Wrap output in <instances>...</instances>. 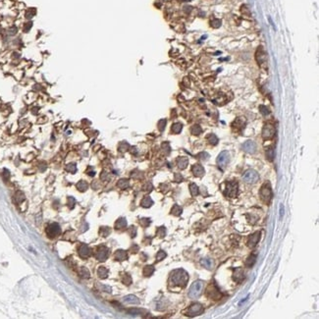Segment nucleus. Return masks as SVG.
Masks as SVG:
<instances>
[{
    "instance_id": "30",
    "label": "nucleus",
    "mask_w": 319,
    "mask_h": 319,
    "mask_svg": "<svg viewBox=\"0 0 319 319\" xmlns=\"http://www.w3.org/2000/svg\"><path fill=\"white\" fill-rule=\"evenodd\" d=\"M77 188L79 189V191L81 192H84L87 189V184L84 182V181H81L77 184Z\"/></svg>"
},
{
    "instance_id": "10",
    "label": "nucleus",
    "mask_w": 319,
    "mask_h": 319,
    "mask_svg": "<svg viewBox=\"0 0 319 319\" xmlns=\"http://www.w3.org/2000/svg\"><path fill=\"white\" fill-rule=\"evenodd\" d=\"M274 134H275V128L272 125L267 124L263 127V130H262L263 139H272V137H274Z\"/></svg>"
},
{
    "instance_id": "13",
    "label": "nucleus",
    "mask_w": 319,
    "mask_h": 319,
    "mask_svg": "<svg viewBox=\"0 0 319 319\" xmlns=\"http://www.w3.org/2000/svg\"><path fill=\"white\" fill-rule=\"evenodd\" d=\"M245 279V273L242 268H237L233 273V280L238 283H241Z\"/></svg>"
},
{
    "instance_id": "15",
    "label": "nucleus",
    "mask_w": 319,
    "mask_h": 319,
    "mask_svg": "<svg viewBox=\"0 0 319 319\" xmlns=\"http://www.w3.org/2000/svg\"><path fill=\"white\" fill-rule=\"evenodd\" d=\"M192 171L195 177H202L204 175V169L202 166L200 164H195L192 166Z\"/></svg>"
},
{
    "instance_id": "39",
    "label": "nucleus",
    "mask_w": 319,
    "mask_h": 319,
    "mask_svg": "<svg viewBox=\"0 0 319 319\" xmlns=\"http://www.w3.org/2000/svg\"><path fill=\"white\" fill-rule=\"evenodd\" d=\"M165 233H166V231H165V228H164V227H160L159 229L157 230V235L159 236V237H164V236H165Z\"/></svg>"
},
{
    "instance_id": "46",
    "label": "nucleus",
    "mask_w": 319,
    "mask_h": 319,
    "mask_svg": "<svg viewBox=\"0 0 319 319\" xmlns=\"http://www.w3.org/2000/svg\"><path fill=\"white\" fill-rule=\"evenodd\" d=\"M165 125H166V121H165V120H161V121L159 122V129H160V131H163V129H164Z\"/></svg>"
},
{
    "instance_id": "17",
    "label": "nucleus",
    "mask_w": 319,
    "mask_h": 319,
    "mask_svg": "<svg viewBox=\"0 0 319 319\" xmlns=\"http://www.w3.org/2000/svg\"><path fill=\"white\" fill-rule=\"evenodd\" d=\"M114 256H115V259H116V260H119V261H123V260H126V259H127V257H128L127 252H126L125 250H117L116 252H115V255H114Z\"/></svg>"
},
{
    "instance_id": "6",
    "label": "nucleus",
    "mask_w": 319,
    "mask_h": 319,
    "mask_svg": "<svg viewBox=\"0 0 319 319\" xmlns=\"http://www.w3.org/2000/svg\"><path fill=\"white\" fill-rule=\"evenodd\" d=\"M229 153H228V151H222L220 154L218 155L217 157V164L219 166V168L222 169V170H224L225 168H226V166L228 165V163H229Z\"/></svg>"
},
{
    "instance_id": "7",
    "label": "nucleus",
    "mask_w": 319,
    "mask_h": 319,
    "mask_svg": "<svg viewBox=\"0 0 319 319\" xmlns=\"http://www.w3.org/2000/svg\"><path fill=\"white\" fill-rule=\"evenodd\" d=\"M60 232H61L60 226L57 223H52L46 228V234H47L49 238H55V237L59 235Z\"/></svg>"
},
{
    "instance_id": "28",
    "label": "nucleus",
    "mask_w": 319,
    "mask_h": 319,
    "mask_svg": "<svg viewBox=\"0 0 319 319\" xmlns=\"http://www.w3.org/2000/svg\"><path fill=\"white\" fill-rule=\"evenodd\" d=\"M201 264H202L204 267H206L207 269H211L213 266V262L208 258H204L201 260Z\"/></svg>"
},
{
    "instance_id": "2",
    "label": "nucleus",
    "mask_w": 319,
    "mask_h": 319,
    "mask_svg": "<svg viewBox=\"0 0 319 319\" xmlns=\"http://www.w3.org/2000/svg\"><path fill=\"white\" fill-rule=\"evenodd\" d=\"M203 290V282L201 280H197L192 283V285L190 288L189 295L192 298H197L201 295Z\"/></svg>"
},
{
    "instance_id": "26",
    "label": "nucleus",
    "mask_w": 319,
    "mask_h": 319,
    "mask_svg": "<svg viewBox=\"0 0 319 319\" xmlns=\"http://www.w3.org/2000/svg\"><path fill=\"white\" fill-rule=\"evenodd\" d=\"M171 213L175 216H179V215H181V213H182V208H181L178 204H175L171 210Z\"/></svg>"
},
{
    "instance_id": "5",
    "label": "nucleus",
    "mask_w": 319,
    "mask_h": 319,
    "mask_svg": "<svg viewBox=\"0 0 319 319\" xmlns=\"http://www.w3.org/2000/svg\"><path fill=\"white\" fill-rule=\"evenodd\" d=\"M260 197H261V200L264 202L266 203L270 202L272 198V190L270 188V186L267 185V184L262 186L261 190H260Z\"/></svg>"
},
{
    "instance_id": "3",
    "label": "nucleus",
    "mask_w": 319,
    "mask_h": 319,
    "mask_svg": "<svg viewBox=\"0 0 319 319\" xmlns=\"http://www.w3.org/2000/svg\"><path fill=\"white\" fill-rule=\"evenodd\" d=\"M259 179V175L254 170H247L242 176V180L247 184H254Z\"/></svg>"
},
{
    "instance_id": "40",
    "label": "nucleus",
    "mask_w": 319,
    "mask_h": 319,
    "mask_svg": "<svg viewBox=\"0 0 319 319\" xmlns=\"http://www.w3.org/2000/svg\"><path fill=\"white\" fill-rule=\"evenodd\" d=\"M129 233H130V235H131L132 238H134V237H136V235H137V229H136V227L132 226V227L130 228V230H129Z\"/></svg>"
},
{
    "instance_id": "29",
    "label": "nucleus",
    "mask_w": 319,
    "mask_h": 319,
    "mask_svg": "<svg viewBox=\"0 0 319 319\" xmlns=\"http://www.w3.org/2000/svg\"><path fill=\"white\" fill-rule=\"evenodd\" d=\"M182 128H183V126H182L181 123H176V124H174L173 126H172V132L175 133V134H178V133H180V132L182 131Z\"/></svg>"
},
{
    "instance_id": "44",
    "label": "nucleus",
    "mask_w": 319,
    "mask_h": 319,
    "mask_svg": "<svg viewBox=\"0 0 319 319\" xmlns=\"http://www.w3.org/2000/svg\"><path fill=\"white\" fill-rule=\"evenodd\" d=\"M198 157H200V159H202V160H206V159H208L209 155L204 152V153H200V155H198Z\"/></svg>"
},
{
    "instance_id": "25",
    "label": "nucleus",
    "mask_w": 319,
    "mask_h": 319,
    "mask_svg": "<svg viewBox=\"0 0 319 319\" xmlns=\"http://www.w3.org/2000/svg\"><path fill=\"white\" fill-rule=\"evenodd\" d=\"M154 272V267L153 266H145L144 268H143V274H144V276L148 277V276H151L152 274H153Z\"/></svg>"
},
{
    "instance_id": "14",
    "label": "nucleus",
    "mask_w": 319,
    "mask_h": 319,
    "mask_svg": "<svg viewBox=\"0 0 319 319\" xmlns=\"http://www.w3.org/2000/svg\"><path fill=\"white\" fill-rule=\"evenodd\" d=\"M79 254L83 258H87V257H89L92 254V250H90V248L87 245H83L79 248Z\"/></svg>"
},
{
    "instance_id": "16",
    "label": "nucleus",
    "mask_w": 319,
    "mask_h": 319,
    "mask_svg": "<svg viewBox=\"0 0 319 319\" xmlns=\"http://www.w3.org/2000/svg\"><path fill=\"white\" fill-rule=\"evenodd\" d=\"M124 301L126 303H130V304H139V300L134 295H126L124 298Z\"/></svg>"
},
{
    "instance_id": "19",
    "label": "nucleus",
    "mask_w": 319,
    "mask_h": 319,
    "mask_svg": "<svg viewBox=\"0 0 319 319\" xmlns=\"http://www.w3.org/2000/svg\"><path fill=\"white\" fill-rule=\"evenodd\" d=\"M97 275L100 279H105V278H107V276H108V270L105 267H103V266H101V267L98 268Z\"/></svg>"
},
{
    "instance_id": "9",
    "label": "nucleus",
    "mask_w": 319,
    "mask_h": 319,
    "mask_svg": "<svg viewBox=\"0 0 319 319\" xmlns=\"http://www.w3.org/2000/svg\"><path fill=\"white\" fill-rule=\"evenodd\" d=\"M108 254H109V250L106 247H104V245H101V247H99L97 248L95 256L99 261H104V260L107 259Z\"/></svg>"
},
{
    "instance_id": "33",
    "label": "nucleus",
    "mask_w": 319,
    "mask_h": 319,
    "mask_svg": "<svg viewBox=\"0 0 319 319\" xmlns=\"http://www.w3.org/2000/svg\"><path fill=\"white\" fill-rule=\"evenodd\" d=\"M207 139H208L209 142L211 143V144H216V143L218 142V139H217V137H216L215 134H209V136L207 137Z\"/></svg>"
},
{
    "instance_id": "35",
    "label": "nucleus",
    "mask_w": 319,
    "mask_h": 319,
    "mask_svg": "<svg viewBox=\"0 0 319 319\" xmlns=\"http://www.w3.org/2000/svg\"><path fill=\"white\" fill-rule=\"evenodd\" d=\"M192 133L194 134H200L201 133V128L198 125H195L192 128Z\"/></svg>"
},
{
    "instance_id": "22",
    "label": "nucleus",
    "mask_w": 319,
    "mask_h": 319,
    "mask_svg": "<svg viewBox=\"0 0 319 319\" xmlns=\"http://www.w3.org/2000/svg\"><path fill=\"white\" fill-rule=\"evenodd\" d=\"M188 158L186 157H181L178 159V166H179V168L181 169H185L187 167V165H188Z\"/></svg>"
},
{
    "instance_id": "23",
    "label": "nucleus",
    "mask_w": 319,
    "mask_h": 319,
    "mask_svg": "<svg viewBox=\"0 0 319 319\" xmlns=\"http://www.w3.org/2000/svg\"><path fill=\"white\" fill-rule=\"evenodd\" d=\"M152 204H153V201L150 198V197H145L143 200H142V207H150Z\"/></svg>"
},
{
    "instance_id": "21",
    "label": "nucleus",
    "mask_w": 319,
    "mask_h": 319,
    "mask_svg": "<svg viewBox=\"0 0 319 319\" xmlns=\"http://www.w3.org/2000/svg\"><path fill=\"white\" fill-rule=\"evenodd\" d=\"M245 120L244 118H238L234 122L233 127H236V129H242L245 127Z\"/></svg>"
},
{
    "instance_id": "37",
    "label": "nucleus",
    "mask_w": 319,
    "mask_h": 319,
    "mask_svg": "<svg viewBox=\"0 0 319 319\" xmlns=\"http://www.w3.org/2000/svg\"><path fill=\"white\" fill-rule=\"evenodd\" d=\"M266 157H267V159L270 160V161H272V160H273V157H274L273 149L270 148V149H268V150L266 151Z\"/></svg>"
},
{
    "instance_id": "41",
    "label": "nucleus",
    "mask_w": 319,
    "mask_h": 319,
    "mask_svg": "<svg viewBox=\"0 0 319 319\" xmlns=\"http://www.w3.org/2000/svg\"><path fill=\"white\" fill-rule=\"evenodd\" d=\"M76 203V200H75V198L74 197H68V204H69V206H70V208H73V207H74V204Z\"/></svg>"
},
{
    "instance_id": "42",
    "label": "nucleus",
    "mask_w": 319,
    "mask_h": 319,
    "mask_svg": "<svg viewBox=\"0 0 319 319\" xmlns=\"http://www.w3.org/2000/svg\"><path fill=\"white\" fill-rule=\"evenodd\" d=\"M140 224H142L143 227H147L148 225L150 224V220H149V219H146V218H143L140 220Z\"/></svg>"
},
{
    "instance_id": "34",
    "label": "nucleus",
    "mask_w": 319,
    "mask_h": 319,
    "mask_svg": "<svg viewBox=\"0 0 319 319\" xmlns=\"http://www.w3.org/2000/svg\"><path fill=\"white\" fill-rule=\"evenodd\" d=\"M122 281H123V283H124L125 285H130V284L132 283V278H131L130 275L125 274L122 278Z\"/></svg>"
},
{
    "instance_id": "38",
    "label": "nucleus",
    "mask_w": 319,
    "mask_h": 319,
    "mask_svg": "<svg viewBox=\"0 0 319 319\" xmlns=\"http://www.w3.org/2000/svg\"><path fill=\"white\" fill-rule=\"evenodd\" d=\"M259 110H260V112H261L264 116L268 115V114H269V110H268V108H267V107H265V106H263V105H261V106H259Z\"/></svg>"
},
{
    "instance_id": "8",
    "label": "nucleus",
    "mask_w": 319,
    "mask_h": 319,
    "mask_svg": "<svg viewBox=\"0 0 319 319\" xmlns=\"http://www.w3.org/2000/svg\"><path fill=\"white\" fill-rule=\"evenodd\" d=\"M203 306L201 305L200 303H194L190 307L188 312H187V315L189 316H197L200 315L203 312Z\"/></svg>"
},
{
    "instance_id": "43",
    "label": "nucleus",
    "mask_w": 319,
    "mask_h": 319,
    "mask_svg": "<svg viewBox=\"0 0 319 319\" xmlns=\"http://www.w3.org/2000/svg\"><path fill=\"white\" fill-rule=\"evenodd\" d=\"M211 26L213 28H218L221 26V21L220 20H213L211 22Z\"/></svg>"
},
{
    "instance_id": "31",
    "label": "nucleus",
    "mask_w": 319,
    "mask_h": 319,
    "mask_svg": "<svg viewBox=\"0 0 319 319\" xmlns=\"http://www.w3.org/2000/svg\"><path fill=\"white\" fill-rule=\"evenodd\" d=\"M117 186L121 189H126L129 187V182H128V180H120L118 184H117Z\"/></svg>"
},
{
    "instance_id": "1",
    "label": "nucleus",
    "mask_w": 319,
    "mask_h": 319,
    "mask_svg": "<svg viewBox=\"0 0 319 319\" xmlns=\"http://www.w3.org/2000/svg\"><path fill=\"white\" fill-rule=\"evenodd\" d=\"M188 280H189L188 273L185 270H183V269H177V270H174L171 273L169 283L173 287L184 288L187 285V283H188Z\"/></svg>"
},
{
    "instance_id": "45",
    "label": "nucleus",
    "mask_w": 319,
    "mask_h": 319,
    "mask_svg": "<svg viewBox=\"0 0 319 319\" xmlns=\"http://www.w3.org/2000/svg\"><path fill=\"white\" fill-rule=\"evenodd\" d=\"M128 312L131 313L132 315H137V314H139L140 311H139V310H137V309H129Z\"/></svg>"
},
{
    "instance_id": "12",
    "label": "nucleus",
    "mask_w": 319,
    "mask_h": 319,
    "mask_svg": "<svg viewBox=\"0 0 319 319\" xmlns=\"http://www.w3.org/2000/svg\"><path fill=\"white\" fill-rule=\"evenodd\" d=\"M259 239H260V232H255L248 238L247 245L250 247H254L257 245V242H258Z\"/></svg>"
},
{
    "instance_id": "36",
    "label": "nucleus",
    "mask_w": 319,
    "mask_h": 319,
    "mask_svg": "<svg viewBox=\"0 0 319 319\" xmlns=\"http://www.w3.org/2000/svg\"><path fill=\"white\" fill-rule=\"evenodd\" d=\"M165 257H166V253H165L163 250L158 251V253L156 254V259H157V261H160V260L164 259Z\"/></svg>"
},
{
    "instance_id": "32",
    "label": "nucleus",
    "mask_w": 319,
    "mask_h": 319,
    "mask_svg": "<svg viewBox=\"0 0 319 319\" xmlns=\"http://www.w3.org/2000/svg\"><path fill=\"white\" fill-rule=\"evenodd\" d=\"M99 233H100V235L102 237H107L110 234V229L108 227H101Z\"/></svg>"
},
{
    "instance_id": "18",
    "label": "nucleus",
    "mask_w": 319,
    "mask_h": 319,
    "mask_svg": "<svg viewBox=\"0 0 319 319\" xmlns=\"http://www.w3.org/2000/svg\"><path fill=\"white\" fill-rule=\"evenodd\" d=\"M127 226V221H126L125 218H120L116 221L115 223V228L117 230H121L124 229V228Z\"/></svg>"
},
{
    "instance_id": "24",
    "label": "nucleus",
    "mask_w": 319,
    "mask_h": 319,
    "mask_svg": "<svg viewBox=\"0 0 319 319\" xmlns=\"http://www.w3.org/2000/svg\"><path fill=\"white\" fill-rule=\"evenodd\" d=\"M79 275H80L82 278H84V279L89 278V272L86 267H81L79 269Z\"/></svg>"
},
{
    "instance_id": "11",
    "label": "nucleus",
    "mask_w": 319,
    "mask_h": 319,
    "mask_svg": "<svg viewBox=\"0 0 319 319\" xmlns=\"http://www.w3.org/2000/svg\"><path fill=\"white\" fill-rule=\"evenodd\" d=\"M242 149L247 153H254L256 151V144L252 140H247L242 144Z\"/></svg>"
},
{
    "instance_id": "47",
    "label": "nucleus",
    "mask_w": 319,
    "mask_h": 319,
    "mask_svg": "<svg viewBox=\"0 0 319 319\" xmlns=\"http://www.w3.org/2000/svg\"><path fill=\"white\" fill-rule=\"evenodd\" d=\"M175 176H176V182H181V181L183 180L182 176H180L179 174H176V175H175Z\"/></svg>"
},
{
    "instance_id": "4",
    "label": "nucleus",
    "mask_w": 319,
    "mask_h": 319,
    "mask_svg": "<svg viewBox=\"0 0 319 319\" xmlns=\"http://www.w3.org/2000/svg\"><path fill=\"white\" fill-rule=\"evenodd\" d=\"M224 195L226 197H235L238 195V183L237 182H229L227 183V187L224 191Z\"/></svg>"
},
{
    "instance_id": "20",
    "label": "nucleus",
    "mask_w": 319,
    "mask_h": 319,
    "mask_svg": "<svg viewBox=\"0 0 319 319\" xmlns=\"http://www.w3.org/2000/svg\"><path fill=\"white\" fill-rule=\"evenodd\" d=\"M255 260H256V255L255 254H251V255H250L247 257V259L245 260V264L247 267H251L254 263H255Z\"/></svg>"
},
{
    "instance_id": "27",
    "label": "nucleus",
    "mask_w": 319,
    "mask_h": 319,
    "mask_svg": "<svg viewBox=\"0 0 319 319\" xmlns=\"http://www.w3.org/2000/svg\"><path fill=\"white\" fill-rule=\"evenodd\" d=\"M190 191H191V194L192 197H197L198 195V188L195 184H191V185H190Z\"/></svg>"
}]
</instances>
